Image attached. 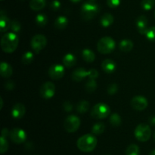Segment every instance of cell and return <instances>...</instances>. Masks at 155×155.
<instances>
[{
	"mask_svg": "<svg viewBox=\"0 0 155 155\" xmlns=\"http://www.w3.org/2000/svg\"><path fill=\"white\" fill-rule=\"evenodd\" d=\"M139 147L135 144L129 145L126 150V155H139Z\"/></svg>",
	"mask_w": 155,
	"mask_h": 155,
	"instance_id": "f546056e",
	"label": "cell"
},
{
	"mask_svg": "<svg viewBox=\"0 0 155 155\" xmlns=\"http://www.w3.org/2000/svg\"><path fill=\"white\" fill-rule=\"evenodd\" d=\"M101 68L106 73H113L116 70V62L110 59H104L101 63Z\"/></svg>",
	"mask_w": 155,
	"mask_h": 155,
	"instance_id": "e0dca14e",
	"label": "cell"
},
{
	"mask_svg": "<svg viewBox=\"0 0 155 155\" xmlns=\"http://www.w3.org/2000/svg\"><path fill=\"white\" fill-rule=\"evenodd\" d=\"M61 6V2L58 0H53L51 2V4H50V7H51V9L54 11L59 10Z\"/></svg>",
	"mask_w": 155,
	"mask_h": 155,
	"instance_id": "f35d334b",
	"label": "cell"
},
{
	"mask_svg": "<svg viewBox=\"0 0 155 155\" xmlns=\"http://www.w3.org/2000/svg\"><path fill=\"white\" fill-rule=\"evenodd\" d=\"M1 1H3V0H1Z\"/></svg>",
	"mask_w": 155,
	"mask_h": 155,
	"instance_id": "f907efd6",
	"label": "cell"
},
{
	"mask_svg": "<svg viewBox=\"0 0 155 155\" xmlns=\"http://www.w3.org/2000/svg\"><path fill=\"white\" fill-rule=\"evenodd\" d=\"M121 0H107V4L111 9H115L120 5Z\"/></svg>",
	"mask_w": 155,
	"mask_h": 155,
	"instance_id": "74e56055",
	"label": "cell"
},
{
	"mask_svg": "<svg viewBox=\"0 0 155 155\" xmlns=\"http://www.w3.org/2000/svg\"><path fill=\"white\" fill-rule=\"evenodd\" d=\"M149 122L150 124L152 125V126H155V115H153V116L150 117Z\"/></svg>",
	"mask_w": 155,
	"mask_h": 155,
	"instance_id": "7bdbcfd3",
	"label": "cell"
},
{
	"mask_svg": "<svg viewBox=\"0 0 155 155\" xmlns=\"http://www.w3.org/2000/svg\"><path fill=\"white\" fill-rule=\"evenodd\" d=\"M104 129H105V126H104V123H95V124L92 126V132L93 135H101V134H102L103 132H104Z\"/></svg>",
	"mask_w": 155,
	"mask_h": 155,
	"instance_id": "83f0119b",
	"label": "cell"
},
{
	"mask_svg": "<svg viewBox=\"0 0 155 155\" xmlns=\"http://www.w3.org/2000/svg\"><path fill=\"white\" fill-rule=\"evenodd\" d=\"M145 35H146L147 39L152 42H155V26L148 28Z\"/></svg>",
	"mask_w": 155,
	"mask_h": 155,
	"instance_id": "e575fe53",
	"label": "cell"
},
{
	"mask_svg": "<svg viewBox=\"0 0 155 155\" xmlns=\"http://www.w3.org/2000/svg\"><path fill=\"white\" fill-rule=\"evenodd\" d=\"M97 88V83L95 80L89 79L86 84V89L89 93H92L96 90Z\"/></svg>",
	"mask_w": 155,
	"mask_h": 155,
	"instance_id": "1f68e13d",
	"label": "cell"
},
{
	"mask_svg": "<svg viewBox=\"0 0 155 155\" xmlns=\"http://www.w3.org/2000/svg\"><path fill=\"white\" fill-rule=\"evenodd\" d=\"M63 63L67 68H71L77 63V58L71 53H68L63 58Z\"/></svg>",
	"mask_w": 155,
	"mask_h": 155,
	"instance_id": "ffe728a7",
	"label": "cell"
},
{
	"mask_svg": "<svg viewBox=\"0 0 155 155\" xmlns=\"http://www.w3.org/2000/svg\"><path fill=\"white\" fill-rule=\"evenodd\" d=\"M148 100L143 96H136L131 100V106L138 111L144 110L148 106Z\"/></svg>",
	"mask_w": 155,
	"mask_h": 155,
	"instance_id": "8fae6325",
	"label": "cell"
},
{
	"mask_svg": "<svg viewBox=\"0 0 155 155\" xmlns=\"http://www.w3.org/2000/svg\"><path fill=\"white\" fill-rule=\"evenodd\" d=\"M154 141H155V132H154Z\"/></svg>",
	"mask_w": 155,
	"mask_h": 155,
	"instance_id": "7dc6e473",
	"label": "cell"
},
{
	"mask_svg": "<svg viewBox=\"0 0 155 155\" xmlns=\"http://www.w3.org/2000/svg\"><path fill=\"white\" fill-rule=\"evenodd\" d=\"M11 24H12V21L8 18L7 15H5L3 11H1V13H0V31L2 33L7 31L8 29L11 28Z\"/></svg>",
	"mask_w": 155,
	"mask_h": 155,
	"instance_id": "9a60e30c",
	"label": "cell"
},
{
	"mask_svg": "<svg viewBox=\"0 0 155 155\" xmlns=\"http://www.w3.org/2000/svg\"><path fill=\"white\" fill-rule=\"evenodd\" d=\"M0 103H1V106H0V109H2V106H3V100L2 98H0Z\"/></svg>",
	"mask_w": 155,
	"mask_h": 155,
	"instance_id": "ee69618b",
	"label": "cell"
},
{
	"mask_svg": "<svg viewBox=\"0 0 155 155\" xmlns=\"http://www.w3.org/2000/svg\"><path fill=\"white\" fill-rule=\"evenodd\" d=\"M63 108L67 112H71L73 109V105L70 101H65L63 104Z\"/></svg>",
	"mask_w": 155,
	"mask_h": 155,
	"instance_id": "ab89813d",
	"label": "cell"
},
{
	"mask_svg": "<svg viewBox=\"0 0 155 155\" xmlns=\"http://www.w3.org/2000/svg\"><path fill=\"white\" fill-rule=\"evenodd\" d=\"M47 44V39L43 34H36L32 38L30 45L35 53H39L43 50Z\"/></svg>",
	"mask_w": 155,
	"mask_h": 155,
	"instance_id": "ba28073f",
	"label": "cell"
},
{
	"mask_svg": "<svg viewBox=\"0 0 155 155\" xmlns=\"http://www.w3.org/2000/svg\"><path fill=\"white\" fill-rule=\"evenodd\" d=\"M115 41L110 36L101 38L97 43L98 51L101 54H108L115 49Z\"/></svg>",
	"mask_w": 155,
	"mask_h": 155,
	"instance_id": "277c9868",
	"label": "cell"
},
{
	"mask_svg": "<svg viewBox=\"0 0 155 155\" xmlns=\"http://www.w3.org/2000/svg\"><path fill=\"white\" fill-rule=\"evenodd\" d=\"M19 43V38L16 33H7L2 36L1 47L2 50L6 53H12L15 51Z\"/></svg>",
	"mask_w": 155,
	"mask_h": 155,
	"instance_id": "6da1fadb",
	"label": "cell"
},
{
	"mask_svg": "<svg viewBox=\"0 0 155 155\" xmlns=\"http://www.w3.org/2000/svg\"><path fill=\"white\" fill-rule=\"evenodd\" d=\"M114 21V16L111 14L105 13L101 16L100 23H101V25L102 27H107L113 24Z\"/></svg>",
	"mask_w": 155,
	"mask_h": 155,
	"instance_id": "44dd1931",
	"label": "cell"
},
{
	"mask_svg": "<svg viewBox=\"0 0 155 155\" xmlns=\"http://www.w3.org/2000/svg\"><path fill=\"white\" fill-rule=\"evenodd\" d=\"M10 139L15 144H21L27 138V134L24 130L20 128H14L9 132Z\"/></svg>",
	"mask_w": 155,
	"mask_h": 155,
	"instance_id": "9c48e42d",
	"label": "cell"
},
{
	"mask_svg": "<svg viewBox=\"0 0 155 155\" xmlns=\"http://www.w3.org/2000/svg\"><path fill=\"white\" fill-rule=\"evenodd\" d=\"M46 5V0H30V8L33 11H40Z\"/></svg>",
	"mask_w": 155,
	"mask_h": 155,
	"instance_id": "d6986e66",
	"label": "cell"
},
{
	"mask_svg": "<svg viewBox=\"0 0 155 155\" xmlns=\"http://www.w3.org/2000/svg\"><path fill=\"white\" fill-rule=\"evenodd\" d=\"M82 56H83V59L86 62H92L95 59V55L93 51H92L89 49H85L82 52Z\"/></svg>",
	"mask_w": 155,
	"mask_h": 155,
	"instance_id": "cb8c5ba5",
	"label": "cell"
},
{
	"mask_svg": "<svg viewBox=\"0 0 155 155\" xmlns=\"http://www.w3.org/2000/svg\"><path fill=\"white\" fill-rule=\"evenodd\" d=\"M89 109V103L87 100H81L77 106V111L80 113L86 112Z\"/></svg>",
	"mask_w": 155,
	"mask_h": 155,
	"instance_id": "d4e9b609",
	"label": "cell"
},
{
	"mask_svg": "<svg viewBox=\"0 0 155 155\" xmlns=\"http://www.w3.org/2000/svg\"><path fill=\"white\" fill-rule=\"evenodd\" d=\"M35 21H36V24H37L39 27H44L47 24L48 22V18H47L46 15L45 14H39L36 16L35 18Z\"/></svg>",
	"mask_w": 155,
	"mask_h": 155,
	"instance_id": "484cf974",
	"label": "cell"
},
{
	"mask_svg": "<svg viewBox=\"0 0 155 155\" xmlns=\"http://www.w3.org/2000/svg\"><path fill=\"white\" fill-rule=\"evenodd\" d=\"M98 71H97L95 68H92V69L89 70V74H88V77L89 78V79H92V80H95L96 78H98Z\"/></svg>",
	"mask_w": 155,
	"mask_h": 155,
	"instance_id": "8d00e7d4",
	"label": "cell"
},
{
	"mask_svg": "<svg viewBox=\"0 0 155 155\" xmlns=\"http://www.w3.org/2000/svg\"><path fill=\"white\" fill-rule=\"evenodd\" d=\"M154 16H155V12H154Z\"/></svg>",
	"mask_w": 155,
	"mask_h": 155,
	"instance_id": "681fc988",
	"label": "cell"
},
{
	"mask_svg": "<svg viewBox=\"0 0 155 155\" xmlns=\"http://www.w3.org/2000/svg\"><path fill=\"white\" fill-rule=\"evenodd\" d=\"M95 0H89V2H94Z\"/></svg>",
	"mask_w": 155,
	"mask_h": 155,
	"instance_id": "c3c4849f",
	"label": "cell"
},
{
	"mask_svg": "<svg viewBox=\"0 0 155 155\" xmlns=\"http://www.w3.org/2000/svg\"><path fill=\"white\" fill-rule=\"evenodd\" d=\"M48 73L51 79L58 80V79L63 78L64 74V68L63 65H59V64L52 65L48 68Z\"/></svg>",
	"mask_w": 155,
	"mask_h": 155,
	"instance_id": "7c38bea8",
	"label": "cell"
},
{
	"mask_svg": "<svg viewBox=\"0 0 155 155\" xmlns=\"http://www.w3.org/2000/svg\"><path fill=\"white\" fill-rule=\"evenodd\" d=\"M5 88L8 91H12L15 88V84H14V82L12 81H8L5 83Z\"/></svg>",
	"mask_w": 155,
	"mask_h": 155,
	"instance_id": "60d3db41",
	"label": "cell"
},
{
	"mask_svg": "<svg viewBox=\"0 0 155 155\" xmlns=\"http://www.w3.org/2000/svg\"><path fill=\"white\" fill-rule=\"evenodd\" d=\"M0 74L3 78H10L13 74V68L9 65L8 63L5 62H2L0 65Z\"/></svg>",
	"mask_w": 155,
	"mask_h": 155,
	"instance_id": "ac0fdd59",
	"label": "cell"
},
{
	"mask_svg": "<svg viewBox=\"0 0 155 155\" xmlns=\"http://www.w3.org/2000/svg\"><path fill=\"white\" fill-rule=\"evenodd\" d=\"M68 19L65 16H59L54 21V25L58 30H63L68 26Z\"/></svg>",
	"mask_w": 155,
	"mask_h": 155,
	"instance_id": "603a6c76",
	"label": "cell"
},
{
	"mask_svg": "<svg viewBox=\"0 0 155 155\" xmlns=\"http://www.w3.org/2000/svg\"><path fill=\"white\" fill-rule=\"evenodd\" d=\"M89 74V71H86L83 68H78L74 70L72 73V79L75 81H81Z\"/></svg>",
	"mask_w": 155,
	"mask_h": 155,
	"instance_id": "2e32d148",
	"label": "cell"
},
{
	"mask_svg": "<svg viewBox=\"0 0 155 155\" xmlns=\"http://www.w3.org/2000/svg\"><path fill=\"white\" fill-rule=\"evenodd\" d=\"M8 149V142L5 137L1 136L0 138V152L1 153H4Z\"/></svg>",
	"mask_w": 155,
	"mask_h": 155,
	"instance_id": "d6a6232c",
	"label": "cell"
},
{
	"mask_svg": "<svg viewBox=\"0 0 155 155\" xmlns=\"http://www.w3.org/2000/svg\"><path fill=\"white\" fill-rule=\"evenodd\" d=\"M80 126V119L76 115H70L65 119L64 126V129L69 133L77 132Z\"/></svg>",
	"mask_w": 155,
	"mask_h": 155,
	"instance_id": "52a82bcc",
	"label": "cell"
},
{
	"mask_svg": "<svg viewBox=\"0 0 155 155\" xmlns=\"http://www.w3.org/2000/svg\"><path fill=\"white\" fill-rule=\"evenodd\" d=\"M8 135H9L8 130L7 129H5V128H4V129H2V135H1V136L5 137V138H6Z\"/></svg>",
	"mask_w": 155,
	"mask_h": 155,
	"instance_id": "b9f144b4",
	"label": "cell"
},
{
	"mask_svg": "<svg viewBox=\"0 0 155 155\" xmlns=\"http://www.w3.org/2000/svg\"><path fill=\"white\" fill-rule=\"evenodd\" d=\"M149 155H155V150H153L152 151L150 152Z\"/></svg>",
	"mask_w": 155,
	"mask_h": 155,
	"instance_id": "bcb514c9",
	"label": "cell"
},
{
	"mask_svg": "<svg viewBox=\"0 0 155 155\" xmlns=\"http://www.w3.org/2000/svg\"><path fill=\"white\" fill-rule=\"evenodd\" d=\"M133 46L134 45H133V43L131 40L124 39L120 41L119 47L121 51L124 52V53H127V52H130L133 50Z\"/></svg>",
	"mask_w": 155,
	"mask_h": 155,
	"instance_id": "7402d4cb",
	"label": "cell"
},
{
	"mask_svg": "<svg viewBox=\"0 0 155 155\" xmlns=\"http://www.w3.org/2000/svg\"><path fill=\"white\" fill-rule=\"evenodd\" d=\"M110 123L114 127H118L122 123V119L118 113H113L110 116Z\"/></svg>",
	"mask_w": 155,
	"mask_h": 155,
	"instance_id": "4316f807",
	"label": "cell"
},
{
	"mask_svg": "<svg viewBox=\"0 0 155 155\" xmlns=\"http://www.w3.org/2000/svg\"><path fill=\"white\" fill-rule=\"evenodd\" d=\"M97 138L92 134H86L80 137L77 141V146L81 151L91 152L96 147Z\"/></svg>",
	"mask_w": 155,
	"mask_h": 155,
	"instance_id": "7a4b0ae2",
	"label": "cell"
},
{
	"mask_svg": "<svg viewBox=\"0 0 155 155\" xmlns=\"http://www.w3.org/2000/svg\"><path fill=\"white\" fill-rule=\"evenodd\" d=\"M118 91V86L117 84L114 83V84H110L108 86V88H107V93H108L109 94H110V95H113V94H116L117 92Z\"/></svg>",
	"mask_w": 155,
	"mask_h": 155,
	"instance_id": "d590c367",
	"label": "cell"
},
{
	"mask_svg": "<svg viewBox=\"0 0 155 155\" xmlns=\"http://www.w3.org/2000/svg\"><path fill=\"white\" fill-rule=\"evenodd\" d=\"M26 112L25 106L21 103H18L14 105L12 109V115L15 119H20L24 115Z\"/></svg>",
	"mask_w": 155,
	"mask_h": 155,
	"instance_id": "5bb4252c",
	"label": "cell"
},
{
	"mask_svg": "<svg viewBox=\"0 0 155 155\" xmlns=\"http://www.w3.org/2000/svg\"><path fill=\"white\" fill-rule=\"evenodd\" d=\"M141 5L144 10L149 11L155 5V0H142Z\"/></svg>",
	"mask_w": 155,
	"mask_h": 155,
	"instance_id": "4dcf8cb0",
	"label": "cell"
},
{
	"mask_svg": "<svg viewBox=\"0 0 155 155\" xmlns=\"http://www.w3.org/2000/svg\"><path fill=\"white\" fill-rule=\"evenodd\" d=\"M71 2H72L74 3H77V2H81L82 0H70Z\"/></svg>",
	"mask_w": 155,
	"mask_h": 155,
	"instance_id": "f6af8a7d",
	"label": "cell"
},
{
	"mask_svg": "<svg viewBox=\"0 0 155 155\" xmlns=\"http://www.w3.org/2000/svg\"><path fill=\"white\" fill-rule=\"evenodd\" d=\"M134 135L138 141H142V142L148 141L151 136V127L145 123H141L136 126Z\"/></svg>",
	"mask_w": 155,
	"mask_h": 155,
	"instance_id": "8992f818",
	"label": "cell"
},
{
	"mask_svg": "<svg viewBox=\"0 0 155 155\" xmlns=\"http://www.w3.org/2000/svg\"><path fill=\"white\" fill-rule=\"evenodd\" d=\"M10 29L12 30L13 33H18V32H19L21 29V23H20L18 20H13V21H12Z\"/></svg>",
	"mask_w": 155,
	"mask_h": 155,
	"instance_id": "836d02e7",
	"label": "cell"
},
{
	"mask_svg": "<svg viewBox=\"0 0 155 155\" xmlns=\"http://www.w3.org/2000/svg\"><path fill=\"white\" fill-rule=\"evenodd\" d=\"M41 97L45 99H50L55 94V85L51 81H47L41 86L40 88Z\"/></svg>",
	"mask_w": 155,
	"mask_h": 155,
	"instance_id": "30bf717a",
	"label": "cell"
},
{
	"mask_svg": "<svg viewBox=\"0 0 155 155\" xmlns=\"http://www.w3.org/2000/svg\"><path fill=\"white\" fill-rule=\"evenodd\" d=\"M99 6L94 3V2H87L82 5L81 16L83 19L89 21L95 18V15L99 12Z\"/></svg>",
	"mask_w": 155,
	"mask_h": 155,
	"instance_id": "3957f363",
	"label": "cell"
},
{
	"mask_svg": "<svg viewBox=\"0 0 155 155\" xmlns=\"http://www.w3.org/2000/svg\"><path fill=\"white\" fill-rule=\"evenodd\" d=\"M110 109L109 106L104 103H98L92 107L91 110V115L96 119H105L110 115Z\"/></svg>",
	"mask_w": 155,
	"mask_h": 155,
	"instance_id": "5b68a950",
	"label": "cell"
},
{
	"mask_svg": "<svg viewBox=\"0 0 155 155\" xmlns=\"http://www.w3.org/2000/svg\"><path fill=\"white\" fill-rule=\"evenodd\" d=\"M34 59V56H33V53L32 52H26L24 55L22 56L21 58V61H22V63L24 65H29V64L31 63L33 61Z\"/></svg>",
	"mask_w": 155,
	"mask_h": 155,
	"instance_id": "f1b7e54d",
	"label": "cell"
},
{
	"mask_svg": "<svg viewBox=\"0 0 155 155\" xmlns=\"http://www.w3.org/2000/svg\"><path fill=\"white\" fill-rule=\"evenodd\" d=\"M136 28L139 33L142 35L146 34L148 31V18L145 15H141L136 20Z\"/></svg>",
	"mask_w": 155,
	"mask_h": 155,
	"instance_id": "4fadbf2b",
	"label": "cell"
}]
</instances>
